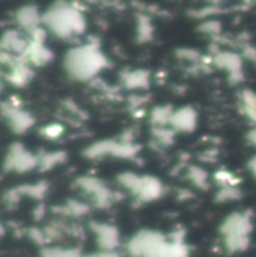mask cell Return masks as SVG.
Listing matches in <instances>:
<instances>
[{"label":"cell","mask_w":256,"mask_h":257,"mask_svg":"<svg viewBox=\"0 0 256 257\" xmlns=\"http://www.w3.org/2000/svg\"><path fill=\"white\" fill-rule=\"evenodd\" d=\"M71 63L69 68L72 69V72L86 80L92 75H95L97 72H100V69L106 65V59L104 56L92 47H86L77 51L71 53Z\"/></svg>","instance_id":"6da1fadb"},{"label":"cell","mask_w":256,"mask_h":257,"mask_svg":"<svg viewBox=\"0 0 256 257\" xmlns=\"http://www.w3.org/2000/svg\"><path fill=\"white\" fill-rule=\"evenodd\" d=\"M161 194V184L160 181H157L155 178H142L140 181V187L137 190V194L142 200H154L157 197H160Z\"/></svg>","instance_id":"277c9868"},{"label":"cell","mask_w":256,"mask_h":257,"mask_svg":"<svg viewBox=\"0 0 256 257\" xmlns=\"http://www.w3.org/2000/svg\"><path fill=\"white\" fill-rule=\"evenodd\" d=\"M223 230L231 248H243L247 241V232L250 230V224L244 215L235 214L226 220Z\"/></svg>","instance_id":"7a4b0ae2"},{"label":"cell","mask_w":256,"mask_h":257,"mask_svg":"<svg viewBox=\"0 0 256 257\" xmlns=\"http://www.w3.org/2000/svg\"><path fill=\"white\" fill-rule=\"evenodd\" d=\"M249 169H250V172L253 173V176L256 178V157H253V158L250 160V163H249Z\"/></svg>","instance_id":"52a82bcc"},{"label":"cell","mask_w":256,"mask_h":257,"mask_svg":"<svg viewBox=\"0 0 256 257\" xmlns=\"http://www.w3.org/2000/svg\"><path fill=\"white\" fill-rule=\"evenodd\" d=\"M125 80H127V84L130 87H143V86H148V74L146 72H142V71L131 72Z\"/></svg>","instance_id":"8992f818"},{"label":"cell","mask_w":256,"mask_h":257,"mask_svg":"<svg viewBox=\"0 0 256 257\" xmlns=\"http://www.w3.org/2000/svg\"><path fill=\"white\" fill-rule=\"evenodd\" d=\"M169 123L180 131H193L196 128V111L190 107L181 108L172 113Z\"/></svg>","instance_id":"3957f363"},{"label":"cell","mask_w":256,"mask_h":257,"mask_svg":"<svg viewBox=\"0 0 256 257\" xmlns=\"http://www.w3.org/2000/svg\"><path fill=\"white\" fill-rule=\"evenodd\" d=\"M219 57H220L222 60H220V62H217V63H219L222 68H228L231 72H237V71H240V59H238L237 56L226 53V54H220Z\"/></svg>","instance_id":"5b68a950"}]
</instances>
